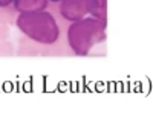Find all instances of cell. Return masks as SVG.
Returning <instances> with one entry per match:
<instances>
[{
    "label": "cell",
    "instance_id": "cell-1",
    "mask_svg": "<svg viewBox=\"0 0 153 128\" xmlns=\"http://www.w3.org/2000/svg\"><path fill=\"white\" fill-rule=\"evenodd\" d=\"M14 23L25 37L40 46L55 44L60 37L66 34V31L60 28L55 15L48 9L28 12V14H17Z\"/></svg>",
    "mask_w": 153,
    "mask_h": 128
},
{
    "label": "cell",
    "instance_id": "cell-2",
    "mask_svg": "<svg viewBox=\"0 0 153 128\" xmlns=\"http://www.w3.org/2000/svg\"><path fill=\"white\" fill-rule=\"evenodd\" d=\"M106 24L86 15L78 21H72L66 28V43L72 55L87 57L92 50L106 41Z\"/></svg>",
    "mask_w": 153,
    "mask_h": 128
},
{
    "label": "cell",
    "instance_id": "cell-3",
    "mask_svg": "<svg viewBox=\"0 0 153 128\" xmlns=\"http://www.w3.org/2000/svg\"><path fill=\"white\" fill-rule=\"evenodd\" d=\"M55 11L68 23L78 21L87 15V0H60L55 3Z\"/></svg>",
    "mask_w": 153,
    "mask_h": 128
},
{
    "label": "cell",
    "instance_id": "cell-4",
    "mask_svg": "<svg viewBox=\"0 0 153 128\" xmlns=\"http://www.w3.org/2000/svg\"><path fill=\"white\" fill-rule=\"evenodd\" d=\"M49 6V0H12V8L17 14H28V12L45 11Z\"/></svg>",
    "mask_w": 153,
    "mask_h": 128
},
{
    "label": "cell",
    "instance_id": "cell-5",
    "mask_svg": "<svg viewBox=\"0 0 153 128\" xmlns=\"http://www.w3.org/2000/svg\"><path fill=\"white\" fill-rule=\"evenodd\" d=\"M87 15L107 26V0H87Z\"/></svg>",
    "mask_w": 153,
    "mask_h": 128
},
{
    "label": "cell",
    "instance_id": "cell-6",
    "mask_svg": "<svg viewBox=\"0 0 153 128\" xmlns=\"http://www.w3.org/2000/svg\"><path fill=\"white\" fill-rule=\"evenodd\" d=\"M11 5H12V0H0V8L11 6Z\"/></svg>",
    "mask_w": 153,
    "mask_h": 128
},
{
    "label": "cell",
    "instance_id": "cell-7",
    "mask_svg": "<svg viewBox=\"0 0 153 128\" xmlns=\"http://www.w3.org/2000/svg\"><path fill=\"white\" fill-rule=\"evenodd\" d=\"M49 2H52V3H58L60 0H49Z\"/></svg>",
    "mask_w": 153,
    "mask_h": 128
}]
</instances>
